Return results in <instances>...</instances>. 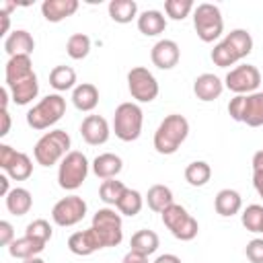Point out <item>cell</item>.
<instances>
[{
  "label": "cell",
  "instance_id": "obj_4",
  "mask_svg": "<svg viewBox=\"0 0 263 263\" xmlns=\"http://www.w3.org/2000/svg\"><path fill=\"white\" fill-rule=\"evenodd\" d=\"M228 115L234 121L247 123L249 127L263 125V92L234 95L228 103Z\"/></svg>",
  "mask_w": 263,
  "mask_h": 263
},
{
  "label": "cell",
  "instance_id": "obj_41",
  "mask_svg": "<svg viewBox=\"0 0 263 263\" xmlns=\"http://www.w3.org/2000/svg\"><path fill=\"white\" fill-rule=\"evenodd\" d=\"M245 255L251 263H263V238H253L245 247Z\"/></svg>",
  "mask_w": 263,
  "mask_h": 263
},
{
  "label": "cell",
  "instance_id": "obj_44",
  "mask_svg": "<svg viewBox=\"0 0 263 263\" xmlns=\"http://www.w3.org/2000/svg\"><path fill=\"white\" fill-rule=\"evenodd\" d=\"M253 175H263V150L253 154Z\"/></svg>",
  "mask_w": 263,
  "mask_h": 263
},
{
  "label": "cell",
  "instance_id": "obj_25",
  "mask_svg": "<svg viewBox=\"0 0 263 263\" xmlns=\"http://www.w3.org/2000/svg\"><path fill=\"white\" fill-rule=\"evenodd\" d=\"M4 199H6V210L12 216H25L33 208V195L25 187H12Z\"/></svg>",
  "mask_w": 263,
  "mask_h": 263
},
{
  "label": "cell",
  "instance_id": "obj_22",
  "mask_svg": "<svg viewBox=\"0 0 263 263\" xmlns=\"http://www.w3.org/2000/svg\"><path fill=\"white\" fill-rule=\"evenodd\" d=\"M242 208V197L238 191L234 189H220L216 193V199H214V210L222 216V218H230L234 214H238Z\"/></svg>",
  "mask_w": 263,
  "mask_h": 263
},
{
  "label": "cell",
  "instance_id": "obj_31",
  "mask_svg": "<svg viewBox=\"0 0 263 263\" xmlns=\"http://www.w3.org/2000/svg\"><path fill=\"white\" fill-rule=\"evenodd\" d=\"M109 16L119 25H127L138 16V4L134 0H111Z\"/></svg>",
  "mask_w": 263,
  "mask_h": 263
},
{
  "label": "cell",
  "instance_id": "obj_40",
  "mask_svg": "<svg viewBox=\"0 0 263 263\" xmlns=\"http://www.w3.org/2000/svg\"><path fill=\"white\" fill-rule=\"evenodd\" d=\"M51 234H53V230H51L49 222L43 220V218H37V220H33V222H29L27 228H25V236H31V238H35V240H41V242H45V245H47V240L51 238Z\"/></svg>",
  "mask_w": 263,
  "mask_h": 263
},
{
  "label": "cell",
  "instance_id": "obj_10",
  "mask_svg": "<svg viewBox=\"0 0 263 263\" xmlns=\"http://www.w3.org/2000/svg\"><path fill=\"white\" fill-rule=\"evenodd\" d=\"M127 88L138 103H152L158 97V82L144 66H136L127 72Z\"/></svg>",
  "mask_w": 263,
  "mask_h": 263
},
{
  "label": "cell",
  "instance_id": "obj_24",
  "mask_svg": "<svg viewBox=\"0 0 263 263\" xmlns=\"http://www.w3.org/2000/svg\"><path fill=\"white\" fill-rule=\"evenodd\" d=\"M45 249V242L41 240H35L31 236H21V238H14L10 245H8V253L10 257L14 259H33V257H39V253Z\"/></svg>",
  "mask_w": 263,
  "mask_h": 263
},
{
  "label": "cell",
  "instance_id": "obj_15",
  "mask_svg": "<svg viewBox=\"0 0 263 263\" xmlns=\"http://www.w3.org/2000/svg\"><path fill=\"white\" fill-rule=\"evenodd\" d=\"M150 60L156 68L160 70H171L179 64L181 60V49L177 45V41L173 39H160L154 43L152 51H150Z\"/></svg>",
  "mask_w": 263,
  "mask_h": 263
},
{
  "label": "cell",
  "instance_id": "obj_19",
  "mask_svg": "<svg viewBox=\"0 0 263 263\" xmlns=\"http://www.w3.org/2000/svg\"><path fill=\"white\" fill-rule=\"evenodd\" d=\"M33 49H35V39L25 29H14L8 37H4V51L10 58H14V55H31Z\"/></svg>",
  "mask_w": 263,
  "mask_h": 263
},
{
  "label": "cell",
  "instance_id": "obj_2",
  "mask_svg": "<svg viewBox=\"0 0 263 263\" xmlns=\"http://www.w3.org/2000/svg\"><path fill=\"white\" fill-rule=\"evenodd\" d=\"M70 136L68 132L64 129H51V132H45L37 142H35V148H33V156H35V162L41 164V166H53V164H60L66 154H70Z\"/></svg>",
  "mask_w": 263,
  "mask_h": 263
},
{
  "label": "cell",
  "instance_id": "obj_52",
  "mask_svg": "<svg viewBox=\"0 0 263 263\" xmlns=\"http://www.w3.org/2000/svg\"><path fill=\"white\" fill-rule=\"evenodd\" d=\"M261 234H263V228H261Z\"/></svg>",
  "mask_w": 263,
  "mask_h": 263
},
{
  "label": "cell",
  "instance_id": "obj_45",
  "mask_svg": "<svg viewBox=\"0 0 263 263\" xmlns=\"http://www.w3.org/2000/svg\"><path fill=\"white\" fill-rule=\"evenodd\" d=\"M0 117H2V127H0V136L4 138L8 132H10V115H8V109H0Z\"/></svg>",
  "mask_w": 263,
  "mask_h": 263
},
{
  "label": "cell",
  "instance_id": "obj_33",
  "mask_svg": "<svg viewBox=\"0 0 263 263\" xmlns=\"http://www.w3.org/2000/svg\"><path fill=\"white\" fill-rule=\"evenodd\" d=\"M212 179V166L205 160H193L185 166V181L191 187H203Z\"/></svg>",
  "mask_w": 263,
  "mask_h": 263
},
{
  "label": "cell",
  "instance_id": "obj_46",
  "mask_svg": "<svg viewBox=\"0 0 263 263\" xmlns=\"http://www.w3.org/2000/svg\"><path fill=\"white\" fill-rule=\"evenodd\" d=\"M154 263H183V261H181L177 255H173V253H164V255L156 257Z\"/></svg>",
  "mask_w": 263,
  "mask_h": 263
},
{
  "label": "cell",
  "instance_id": "obj_29",
  "mask_svg": "<svg viewBox=\"0 0 263 263\" xmlns=\"http://www.w3.org/2000/svg\"><path fill=\"white\" fill-rule=\"evenodd\" d=\"M129 247H132V251H138V253H142V255L148 257V255L156 253V249L160 247V238H158V234L154 230L142 228V230H138V232L132 234Z\"/></svg>",
  "mask_w": 263,
  "mask_h": 263
},
{
  "label": "cell",
  "instance_id": "obj_50",
  "mask_svg": "<svg viewBox=\"0 0 263 263\" xmlns=\"http://www.w3.org/2000/svg\"><path fill=\"white\" fill-rule=\"evenodd\" d=\"M8 97H10V90L4 86V88H0V105H2V109H8Z\"/></svg>",
  "mask_w": 263,
  "mask_h": 263
},
{
  "label": "cell",
  "instance_id": "obj_38",
  "mask_svg": "<svg viewBox=\"0 0 263 263\" xmlns=\"http://www.w3.org/2000/svg\"><path fill=\"white\" fill-rule=\"evenodd\" d=\"M210 58H212V62H214L218 68H230V66H234V64L238 62V58L232 53V49H230L224 41H220V43L214 45Z\"/></svg>",
  "mask_w": 263,
  "mask_h": 263
},
{
  "label": "cell",
  "instance_id": "obj_9",
  "mask_svg": "<svg viewBox=\"0 0 263 263\" xmlns=\"http://www.w3.org/2000/svg\"><path fill=\"white\" fill-rule=\"evenodd\" d=\"M162 224L171 230V234L179 240H193L197 236V230H199V224L197 220L179 203H173L168 205L162 214Z\"/></svg>",
  "mask_w": 263,
  "mask_h": 263
},
{
  "label": "cell",
  "instance_id": "obj_5",
  "mask_svg": "<svg viewBox=\"0 0 263 263\" xmlns=\"http://www.w3.org/2000/svg\"><path fill=\"white\" fill-rule=\"evenodd\" d=\"M193 29L203 43L216 41L224 31V18L216 4L201 2L193 8Z\"/></svg>",
  "mask_w": 263,
  "mask_h": 263
},
{
  "label": "cell",
  "instance_id": "obj_43",
  "mask_svg": "<svg viewBox=\"0 0 263 263\" xmlns=\"http://www.w3.org/2000/svg\"><path fill=\"white\" fill-rule=\"evenodd\" d=\"M121 263H148V257L146 255H142V253H138V251H127L125 255H123V261Z\"/></svg>",
  "mask_w": 263,
  "mask_h": 263
},
{
  "label": "cell",
  "instance_id": "obj_51",
  "mask_svg": "<svg viewBox=\"0 0 263 263\" xmlns=\"http://www.w3.org/2000/svg\"><path fill=\"white\" fill-rule=\"evenodd\" d=\"M23 263H45V261L41 257H33V259H25Z\"/></svg>",
  "mask_w": 263,
  "mask_h": 263
},
{
  "label": "cell",
  "instance_id": "obj_47",
  "mask_svg": "<svg viewBox=\"0 0 263 263\" xmlns=\"http://www.w3.org/2000/svg\"><path fill=\"white\" fill-rule=\"evenodd\" d=\"M10 177L8 175H0V193L6 197L8 193H10V181H8Z\"/></svg>",
  "mask_w": 263,
  "mask_h": 263
},
{
  "label": "cell",
  "instance_id": "obj_1",
  "mask_svg": "<svg viewBox=\"0 0 263 263\" xmlns=\"http://www.w3.org/2000/svg\"><path fill=\"white\" fill-rule=\"evenodd\" d=\"M187 136H189V121L179 113H171L160 121V125L154 132V140H152L154 150L164 156L175 154L179 146L187 140Z\"/></svg>",
  "mask_w": 263,
  "mask_h": 263
},
{
  "label": "cell",
  "instance_id": "obj_20",
  "mask_svg": "<svg viewBox=\"0 0 263 263\" xmlns=\"http://www.w3.org/2000/svg\"><path fill=\"white\" fill-rule=\"evenodd\" d=\"M78 10V0H45L41 4V14L47 23H60Z\"/></svg>",
  "mask_w": 263,
  "mask_h": 263
},
{
  "label": "cell",
  "instance_id": "obj_32",
  "mask_svg": "<svg viewBox=\"0 0 263 263\" xmlns=\"http://www.w3.org/2000/svg\"><path fill=\"white\" fill-rule=\"evenodd\" d=\"M49 84L58 92H64V90H70V88L74 90L76 88V72H74V68H70V66H55L49 72Z\"/></svg>",
  "mask_w": 263,
  "mask_h": 263
},
{
  "label": "cell",
  "instance_id": "obj_35",
  "mask_svg": "<svg viewBox=\"0 0 263 263\" xmlns=\"http://www.w3.org/2000/svg\"><path fill=\"white\" fill-rule=\"evenodd\" d=\"M66 51L72 60H84L90 53V37L86 33H74L66 41Z\"/></svg>",
  "mask_w": 263,
  "mask_h": 263
},
{
  "label": "cell",
  "instance_id": "obj_11",
  "mask_svg": "<svg viewBox=\"0 0 263 263\" xmlns=\"http://www.w3.org/2000/svg\"><path fill=\"white\" fill-rule=\"evenodd\" d=\"M261 84V72L251 64H240L230 68V72L224 78V86L232 90L234 95H251L257 92Z\"/></svg>",
  "mask_w": 263,
  "mask_h": 263
},
{
  "label": "cell",
  "instance_id": "obj_6",
  "mask_svg": "<svg viewBox=\"0 0 263 263\" xmlns=\"http://www.w3.org/2000/svg\"><path fill=\"white\" fill-rule=\"evenodd\" d=\"M144 125V113L138 103H121L113 115V132L121 142H134L140 138Z\"/></svg>",
  "mask_w": 263,
  "mask_h": 263
},
{
  "label": "cell",
  "instance_id": "obj_30",
  "mask_svg": "<svg viewBox=\"0 0 263 263\" xmlns=\"http://www.w3.org/2000/svg\"><path fill=\"white\" fill-rule=\"evenodd\" d=\"M146 203H148V208L152 210V212H158V214H162L168 205H173L175 201H173V191L166 187V185H152L150 189H148V193H146Z\"/></svg>",
  "mask_w": 263,
  "mask_h": 263
},
{
  "label": "cell",
  "instance_id": "obj_36",
  "mask_svg": "<svg viewBox=\"0 0 263 263\" xmlns=\"http://www.w3.org/2000/svg\"><path fill=\"white\" fill-rule=\"evenodd\" d=\"M125 189H127V187H125L121 181H117V179H107V181H103L101 187H99V197H101L107 205H117V201H119V197L123 195Z\"/></svg>",
  "mask_w": 263,
  "mask_h": 263
},
{
  "label": "cell",
  "instance_id": "obj_39",
  "mask_svg": "<svg viewBox=\"0 0 263 263\" xmlns=\"http://www.w3.org/2000/svg\"><path fill=\"white\" fill-rule=\"evenodd\" d=\"M193 2L191 0H166L164 2V12L168 18L173 21H183L189 16V12L193 10Z\"/></svg>",
  "mask_w": 263,
  "mask_h": 263
},
{
  "label": "cell",
  "instance_id": "obj_21",
  "mask_svg": "<svg viewBox=\"0 0 263 263\" xmlns=\"http://www.w3.org/2000/svg\"><path fill=\"white\" fill-rule=\"evenodd\" d=\"M90 166H92V173H95L99 179L107 181V179H115V177L121 173L123 160H121L117 154H113V152H103V154H99V156L92 160Z\"/></svg>",
  "mask_w": 263,
  "mask_h": 263
},
{
  "label": "cell",
  "instance_id": "obj_48",
  "mask_svg": "<svg viewBox=\"0 0 263 263\" xmlns=\"http://www.w3.org/2000/svg\"><path fill=\"white\" fill-rule=\"evenodd\" d=\"M253 187L259 193V197L263 199V175H253Z\"/></svg>",
  "mask_w": 263,
  "mask_h": 263
},
{
  "label": "cell",
  "instance_id": "obj_13",
  "mask_svg": "<svg viewBox=\"0 0 263 263\" xmlns=\"http://www.w3.org/2000/svg\"><path fill=\"white\" fill-rule=\"evenodd\" d=\"M0 168L14 181H25L33 175V162L29 154L18 152L8 144H0Z\"/></svg>",
  "mask_w": 263,
  "mask_h": 263
},
{
  "label": "cell",
  "instance_id": "obj_26",
  "mask_svg": "<svg viewBox=\"0 0 263 263\" xmlns=\"http://www.w3.org/2000/svg\"><path fill=\"white\" fill-rule=\"evenodd\" d=\"M138 29L146 37H156L166 29V16L160 10H144L138 16Z\"/></svg>",
  "mask_w": 263,
  "mask_h": 263
},
{
  "label": "cell",
  "instance_id": "obj_37",
  "mask_svg": "<svg viewBox=\"0 0 263 263\" xmlns=\"http://www.w3.org/2000/svg\"><path fill=\"white\" fill-rule=\"evenodd\" d=\"M240 222L249 232H261V228H263V205H259V203L247 205L240 214Z\"/></svg>",
  "mask_w": 263,
  "mask_h": 263
},
{
  "label": "cell",
  "instance_id": "obj_27",
  "mask_svg": "<svg viewBox=\"0 0 263 263\" xmlns=\"http://www.w3.org/2000/svg\"><path fill=\"white\" fill-rule=\"evenodd\" d=\"M224 43L232 49V53L238 58V62L253 51V37H251V33L247 29H234V31L226 33Z\"/></svg>",
  "mask_w": 263,
  "mask_h": 263
},
{
  "label": "cell",
  "instance_id": "obj_23",
  "mask_svg": "<svg viewBox=\"0 0 263 263\" xmlns=\"http://www.w3.org/2000/svg\"><path fill=\"white\" fill-rule=\"evenodd\" d=\"M72 103L78 111H92L99 105V88L90 82H80L76 84V88L72 90Z\"/></svg>",
  "mask_w": 263,
  "mask_h": 263
},
{
  "label": "cell",
  "instance_id": "obj_49",
  "mask_svg": "<svg viewBox=\"0 0 263 263\" xmlns=\"http://www.w3.org/2000/svg\"><path fill=\"white\" fill-rule=\"evenodd\" d=\"M0 18H2L0 35H6V37H8V35H10V33H8V27H10V14H2V12H0Z\"/></svg>",
  "mask_w": 263,
  "mask_h": 263
},
{
  "label": "cell",
  "instance_id": "obj_28",
  "mask_svg": "<svg viewBox=\"0 0 263 263\" xmlns=\"http://www.w3.org/2000/svg\"><path fill=\"white\" fill-rule=\"evenodd\" d=\"M33 74V62H31V55H14V58H8L6 66H4V80L6 84L10 82H16L25 76Z\"/></svg>",
  "mask_w": 263,
  "mask_h": 263
},
{
  "label": "cell",
  "instance_id": "obj_18",
  "mask_svg": "<svg viewBox=\"0 0 263 263\" xmlns=\"http://www.w3.org/2000/svg\"><path fill=\"white\" fill-rule=\"evenodd\" d=\"M224 90V82L216 76V74H199L195 80H193V92L199 101L203 103H210V101H216Z\"/></svg>",
  "mask_w": 263,
  "mask_h": 263
},
{
  "label": "cell",
  "instance_id": "obj_8",
  "mask_svg": "<svg viewBox=\"0 0 263 263\" xmlns=\"http://www.w3.org/2000/svg\"><path fill=\"white\" fill-rule=\"evenodd\" d=\"M88 168L90 164L86 156L78 150H72L70 154H66V158L58 166V185L66 191H76L86 181Z\"/></svg>",
  "mask_w": 263,
  "mask_h": 263
},
{
  "label": "cell",
  "instance_id": "obj_12",
  "mask_svg": "<svg viewBox=\"0 0 263 263\" xmlns=\"http://www.w3.org/2000/svg\"><path fill=\"white\" fill-rule=\"evenodd\" d=\"M86 216V201L80 195H66L51 208V220L53 224L68 228L82 222Z\"/></svg>",
  "mask_w": 263,
  "mask_h": 263
},
{
  "label": "cell",
  "instance_id": "obj_14",
  "mask_svg": "<svg viewBox=\"0 0 263 263\" xmlns=\"http://www.w3.org/2000/svg\"><path fill=\"white\" fill-rule=\"evenodd\" d=\"M80 136L90 146H101L109 140L111 129L103 115H86L80 123Z\"/></svg>",
  "mask_w": 263,
  "mask_h": 263
},
{
  "label": "cell",
  "instance_id": "obj_16",
  "mask_svg": "<svg viewBox=\"0 0 263 263\" xmlns=\"http://www.w3.org/2000/svg\"><path fill=\"white\" fill-rule=\"evenodd\" d=\"M6 88L10 90V99L16 105H29L33 99H37L39 95V82H37V74H29L16 82L6 84Z\"/></svg>",
  "mask_w": 263,
  "mask_h": 263
},
{
  "label": "cell",
  "instance_id": "obj_17",
  "mask_svg": "<svg viewBox=\"0 0 263 263\" xmlns=\"http://www.w3.org/2000/svg\"><path fill=\"white\" fill-rule=\"evenodd\" d=\"M68 249H70V253H74L78 257H88V255H92L95 251H99L103 247H101V240L95 234V230L86 228V230H78V232L70 234Z\"/></svg>",
  "mask_w": 263,
  "mask_h": 263
},
{
  "label": "cell",
  "instance_id": "obj_42",
  "mask_svg": "<svg viewBox=\"0 0 263 263\" xmlns=\"http://www.w3.org/2000/svg\"><path fill=\"white\" fill-rule=\"evenodd\" d=\"M12 240H14V228H12V224L8 220H2L0 222V245L8 247Z\"/></svg>",
  "mask_w": 263,
  "mask_h": 263
},
{
  "label": "cell",
  "instance_id": "obj_7",
  "mask_svg": "<svg viewBox=\"0 0 263 263\" xmlns=\"http://www.w3.org/2000/svg\"><path fill=\"white\" fill-rule=\"evenodd\" d=\"M90 228L95 230V234L101 240V247H117L123 240V222H121V214L111 210V208H101L97 210V214L92 216V224Z\"/></svg>",
  "mask_w": 263,
  "mask_h": 263
},
{
  "label": "cell",
  "instance_id": "obj_3",
  "mask_svg": "<svg viewBox=\"0 0 263 263\" xmlns=\"http://www.w3.org/2000/svg\"><path fill=\"white\" fill-rule=\"evenodd\" d=\"M66 113V99L60 92L47 95L43 97L37 105H33L27 111V123L33 129H47L51 125H55Z\"/></svg>",
  "mask_w": 263,
  "mask_h": 263
},
{
  "label": "cell",
  "instance_id": "obj_34",
  "mask_svg": "<svg viewBox=\"0 0 263 263\" xmlns=\"http://www.w3.org/2000/svg\"><path fill=\"white\" fill-rule=\"evenodd\" d=\"M142 205H144V197H142V193L140 191H136V189H125L123 191V195L119 197V201H117V212L121 214V216H129V218H134V216H138L140 214V210H142Z\"/></svg>",
  "mask_w": 263,
  "mask_h": 263
}]
</instances>
